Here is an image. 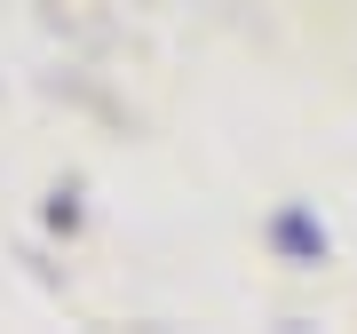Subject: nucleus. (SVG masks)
Here are the masks:
<instances>
[{
	"label": "nucleus",
	"instance_id": "1",
	"mask_svg": "<svg viewBox=\"0 0 357 334\" xmlns=\"http://www.w3.org/2000/svg\"><path fill=\"white\" fill-rule=\"evenodd\" d=\"M270 239H278V247H286L294 263H318V255H326V223H310L302 207H286V215L270 223Z\"/></svg>",
	"mask_w": 357,
	"mask_h": 334
}]
</instances>
